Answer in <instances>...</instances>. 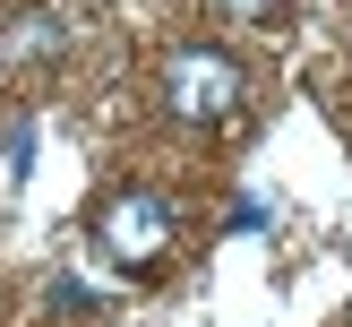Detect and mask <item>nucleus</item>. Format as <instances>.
I'll use <instances>...</instances> for the list:
<instances>
[{"label":"nucleus","mask_w":352,"mask_h":327,"mask_svg":"<svg viewBox=\"0 0 352 327\" xmlns=\"http://www.w3.org/2000/svg\"><path fill=\"white\" fill-rule=\"evenodd\" d=\"M241 95H250V78H241V61L215 52V43H181L164 61V103L189 129H223V120L241 112Z\"/></svg>","instance_id":"nucleus-1"},{"label":"nucleus","mask_w":352,"mask_h":327,"mask_svg":"<svg viewBox=\"0 0 352 327\" xmlns=\"http://www.w3.org/2000/svg\"><path fill=\"white\" fill-rule=\"evenodd\" d=\"M95 241H103L112 267H155V258L172 250V198H155V189H120V198H103Z\"/></svg>","instance_id":"nucleus-2"},{"label":"nucleus","mask_w":352,"mask_h":327,"mask_svg":"<svg viewBox=\"0 0 352 327\" xmlns=\"http://www.w3.org/2000/svg\"><path fill=\"white\" fill-rule=\"evenodd\" d=\"M60 43V17H17V52H52Z\"/></svg>","instance_id":"nucleus-3"},{"label":"nucleus","mask_w":352,"mask_h":327,"mask_svg":"<svg viewBox=\"0 0 352 327\" xmlns=\"http://www.w3.org/2000/svg\"><path fill=\"white\" fill-rule=\"evenodd\" d=\"M223 17H241V26H258V17H275V0H215Z\"/></svg>","instance_id":"nucleus-4"}]
</instances>
